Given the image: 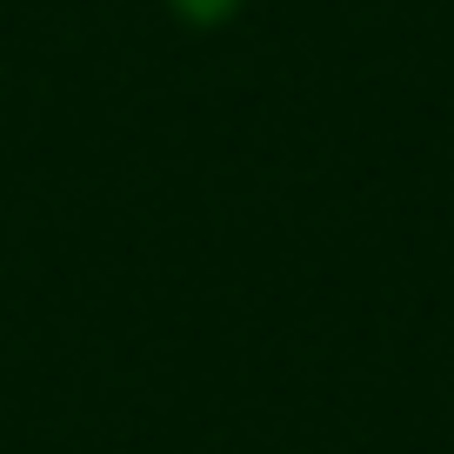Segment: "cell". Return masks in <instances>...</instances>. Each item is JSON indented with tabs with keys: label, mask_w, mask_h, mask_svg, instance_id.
Wrapping results in <instances>:
<instances>
[{
	"label": "cell",
	"mask_w": 454,
	"mask_h": 454,
	"mask_svg": "<svg viewBox=\"0 0 454 454\" xmlns=\"http://www.w3.org/2000/svg\"><path fill=\"white\" fill-rule=\"evenodd\" d=\"M234 0H181V14H194V20H221Z\"/></svg>",
	"instance_id": "1"
}]
</instances>
